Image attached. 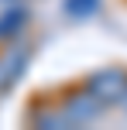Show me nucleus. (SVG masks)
Listing matches in <instances>:
<instances>
[{"mask_svg":"<svg viewBox=\"0 0 127 130\" xmlns=\"http://www.w3.org/2000/svg\"><path fill=\"white\" fill-rule=\"evenodd\" d=\"M62 110H65V117H69L72 127H89V123H96V120H103L107 106H103L100 99L86 89V82H82V86L65 89V96H62Z\"/></svg>","mask_w":127,"mask_h":130,"instance_id":"f257e3e1","label":"nucleus"},{"mask_svg":"<svg viewBox=\"0 0 127 130\" xmlns=\"http://www.w3.org/2000/svg\"><path fill=\"white\" fill-rule=\"evenodd\" d=\"M86 89L100 99L107 110L120 106V99L127 96V69H100L86 79Z\"/></svg>","mask_w":127,"mask_h":130,"instance_id":"f03ea898","label":"nucleus"},{"mask_svg":"<svg viewBox=\"0 0 127 130\" xmlns=\"http://www.w3.org/2000/svg\"><path fill=\"white\" fill-rule=\"evenodd\" d=\"M27 62H31V45L27 41H7V48L0 52V92H7L21 75H24Z\"/></svg>","mask_w":127,"mask_h":130,"instance_id":"7ed1b4c3","label":"nucleus"},{"mask_svg":"<svg viewBox=\"0 0 127 130\" xmlns=\"http://www.w3.org/2000/svg\"><path fill=\"white\" fill-rule=\"evenodd\" d=\"M27 123L31 127H41V130H65V127H72L69 123V117H65V110H62V103L59 106H34L31 113H27Z\"/></svg>","mask_w":127,"mask_h":130,"instance_id":"20e7f679","label":"nucleus"},{"mask_svg":"<svg viewBox=\"0 0 127 130\" xmlns=\"http://www.w3.org/2000/svg\"><path fill=\"white\" fill-rule=\"evenodd\" d=\"M24 27H27V10L24 7H10V10L0 14V41H14Z\"/></svg>","mask_w":127,"mask_h":130,"instance_id":"39448f33","label":"nucleus"},{"mask_svg":"<svg viewBox=\"0 0 127 130\" xmlns=\"http://www.w3.org/2000/svg\"><path fill=\"white\" fill-rule=\"evenodd\" d=\"M65 14L69 17H76V21H86V17H93L96 10H100V0H65Z\"/></svg>","mask_w":127,"mask_h":130,"instance_id":"423d86ee","label":"nucleus"},{"mask_svg":"<svg viewBox=\"0 0 127 130\" xmlns=\"http://www.w3.org/2000/svg\"><path fill=\"white\" fill-rule=\"evenodd\" d=\"M120 110H124V113H127V96H124V99H120Z\"/></svg>","mask_w":127,"mask_h":130,"instance_id":"0eeeda50","label":"nucleus"}]
</instances>
